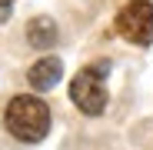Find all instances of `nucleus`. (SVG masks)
<instances>
[{
	"label": "nucleus",
	"instance_id": "1",
	"mask_svg": "<svg viewBox=\"0 0 153 150\" xmlns=\"http://www.w3.org/2000/svg\"><path fill=\"white\" fill-rule=\"evenodd\" d=\"M4 120H7V130L23 143H37L50 130V110L40 97H13L7 104Z\"/></svg>",
	"mask_w": 153,
	"mask_h": 150
},
{
	"label": "nucleus",
	"instance_id": "2",
	"mask_svg": "<svg viewBox=\"0 0 153 150\" xmlns=\"http://www.w3.org/2000/svg\"><path fill=\"white\" fill-rule=\"evenodd\" d=\"M107 60H100L93 67H83L76 77L70 80V97H73V104L80 107L83 113L97 117V113H103L107 107V87H103V77H107Z\"/></svg>",
	"mask_w": 153,
	"mask_h": 150
},
{
	"label": "nucleus",
	"instance_id": "3",
	"mask_svg": "<svg viewBox=\"0 0 153 150\" xmlns=\"http://www.w3.org/2000/svg\"><path fill=\"white\" fill-rule=\"evenodd\" d=\"M117 30L123 40L137 47H150L153 43V4L150 0H130L117 13Z\"/></svg>",
	"mask_w": 153,
	"mask_h": 150
},
{
	"label": "nucleus",
	"instance_id": "4",
	"mask_svg": "<svg viewBox=\"0 0 153 150\" xmlns=\"http://www.w3.org/2000/svg\"><path fill=\"white\" fill-rule=\"evenodd\" d=\"M60 77H63V63H60L57 57H43V60H37V63L27 70V80H30L33 90H50Z\"/></svg>",
	"mask_w": 153,
	"mask_h": 150
},
{
	"label": "nucleus",
	"instance_id": "5",
	"mask_svg": "<svg viewBox=\"0 0 153 150\" xmlns=\"http://www.w3.org/2000/svg\"><path fill=\"white\" fill-rule=\"evenodd\" d=\"M27 40H30L33 47H40V50L53 47V43H57V23L50 20V17H33V20L27 23Z\"/></svg>",
	"mask_w": 153,
	"mask_h": 150
}]
</instances>
